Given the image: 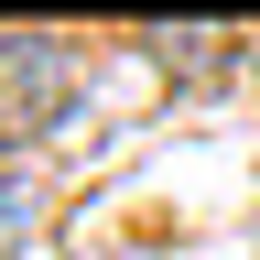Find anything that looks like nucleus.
Listing matches in <instances>:
<instances>
[{
    "label": "nucleus",
    "mask_w": 260,
    "mask_h": 260,
    "mask_svg": "<svg viewBox=\"0 0 260 260\" xmlns=\"http://www.w3.org/2000/svg\"><path fill=\"white\" fill-rule=\"evenodd\" d=\"M65 109H76V44L0 32V152H32Z\"/></svg>",
    "instance_id": "nucleus-1"
},
{
    "label": "nucleus",
    "mask_w": 260,
    "mask_h": 260,
    "mask_svg": "<svg viewBox=\"0 0 260 260\" xmlns=\"http://www.w3.org/2000/svg\"><path fill=\"white\" fill-rule=\"evenodd\" d=\"M249 76H260V32H249Z\"/></svg>",
    "instance_id": "nucleus-4"
},
{
    "label": "nucleus",
    "mask_w": 260,
    "mask_h": 260,
    "mask_svg": "<svg viewBox=\"0 0 260 260\" xmlns=\"http://www.w3.org/2000/svg\"><path fill=\"white\" fill-rule=\"evenodd\" d=\"M228 44H239V32H217V22H162V32H152L162 76H184V87H206V76H228Z\"/></svg>",
    "instance_id": "nucleus-2"
},
{
    "label": "nucleus",
    "mask_w": 260,
    "mask_h": 260,
    "mask_svg": "<svg viewBox=\"0 0 260 260\" xmlns=\"http://www.w3.org/2000/svg\"><path fill=\"white\" fill-rule=\"evenodd\" d=\"M32 217H44V184H32V174H11V184H0V249H11V239H32Z\"/></svg>",
    "instance_id": "nucleus-3"
}]
</instances>
